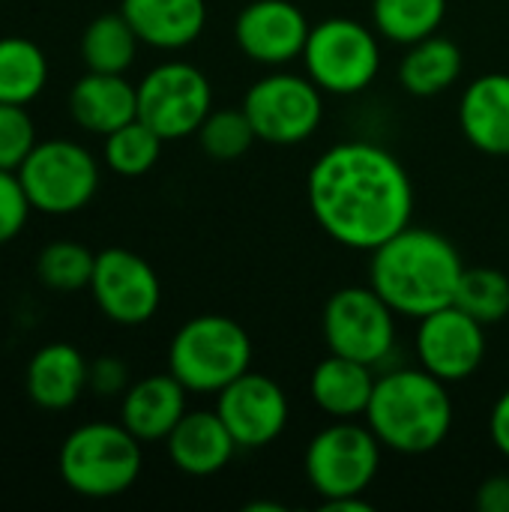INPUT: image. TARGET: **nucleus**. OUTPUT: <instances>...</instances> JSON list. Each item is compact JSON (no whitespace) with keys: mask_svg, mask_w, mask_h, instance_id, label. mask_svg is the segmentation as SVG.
<instances>
[{"mask_svg":"<svg viewBox=\"0 0 509 512\" xmlns=\"http://www.w3.org/2000/svg\"><path fill=\"white\" fill-rule=\"evenodd\" d=\"M171 465L186 477L219 474L240 450L216 411H186L165 438Z\"/></svg>","mask_w":509,"mask_h":512,"instance_id":"obj_16","label":"nucleus"},{"mask_svg":"<svg viewBox=\"0 0 509 512\" xmlns=\"http://www.w3.org/2000/svg\"><path fill=\"white\" fill-rule=\"evenodd\" d=\"M165 138L156 135L144 120H129L126 126L105 135V165L120 177L147 174L162 156Z\"/></svg>","mask_w":509,"mask_h":512,"instance_id":"obj_28","label":"nucleus"},{"mask_svg":"<svg viewBox=\"0 0 509 512\" xmlns=\"http://www.w3.org/2000/svg\"><path fill=\"white\" fill-rule=\"evenodd\" d=\"M306 75L333 96H357L381 72L378 30L357 18H324L312 24L303 48Z\"/></svg>","mask_w":509,"mask_h":512,"instance_id":"obj_6","label":"nucleus"},{"mask_svg":"<svg viewBox=\"0 0 509 512\" xmlns=\"http://www.w3.org/2000/svg\"><path fill=\"white\" fill-rule=\"evenodd\" d=\"M210 111V78L186 60L159 63L138 81V120H144L165 141L195 135Z\"/></svg>","mask_w":509,"mask_h":512,"instance_id":"obj_11","label":"nucleus"},{"mask_svg":"<svg viewBox=\"0 0 509 512\" xmlns=\"http://www.w3.org/2000/svg\"><path fill=\"white\" fill-rule=\"evenodd\" d=\"M474 504L480 512H509V474H495L483 480Z\"/></svg>","mask_w":509,"mask_h":512,"instance_id":"obj_34","label":"nucleus"},{"mask_svg":"<svg viewBox=\"0 0 509 512\" xmlns=\"http://www.w3.org/2000/svg\"><path fill=\"white\" fill-rule=\"evenodd\" d=\"M48 81V60L33 39L3 36L0 39V102L27 105Z\"/></svg>","mask_w":509,"mask_h":512,"instance_id":"obj_25","label":"nucleus"},{"mask_svg":"<svg viewBox=\"0 0 509 512\" xmlns=\"http://www.w3.org/2000/svg\"><path fill=\"white\" fill-rule=\"evenodd\" d=\"M366 426L384 450L402 456H423L438 450L453 429V399L447 384L417 369H390L375 381Z\"/></svg>","mask_w":509,"mask_h":512,"instance_id":"obj_3","label":"nucleus"},{"mask_svg":"<svg viewBox=\"0 0 509 512\" xmlns=\"http://www.w3.org/2000/svg\"><path fill=\"white\" fill-rule=\"evenodd\" d=\"M252 339L228 315L189 318L168 345V372L189 393H219L252 369Z\"/></svg>","mask_w":509,"mask_h":512,"instance_id":"obj_5","label":"nucleus"},{"mask_svg":"<svg viewBox=\"0 0 509 512\" xmlns=\"http://www.w3.org/2000/svg\"><path fill=\"white\" fill-rule=\"evenodd\" d=\"M189 390L171 375H147L123 393L120 402V423L141 441L156 444L171 435V429L183 420Z\"/></svg>","mask_w":509,"mask_h":512,"instance_id":"obj_17","label":"nucleus"},{"mask_svg":"<svg viewBox=\"0 0 509 512\" xmlns=\"http://www.w3.org/2000/svg\"><path fill=\"white\" fill-rule=\"evenodd\" d=\"M90 291L99 312L120 327L147 324L162 303V285L156 270L141 255L120 246L102 249L96 255Z\"/></svg>","mask_w":509,"mask_h":512,"instance_id":"obj_12","label":"nucleus"},{"mask_svg":"<svg viewBox=\"0 0 509 512\" xmlns=\"http://www.w3.org/2000/svg\"><path fill=\"white\" fill-rule=\"evenodd\" d=\"M96 255L75 240H54L36 258V279L51 291L90 288Z\"/></svg>","mask_w":509,"mask_h":512,"instance_id":"obj_29","label":"nucleus"},{"mask_svg":"<svg viewBox=\"0 0 509 512\" xmlns=\"http://www.w3.org/2000/svg\"><path fill=\"white\" fill-rule=\"evenodd\" d=\"M87 390L96 396H120L129 390V366L117 357H99L90 363Z\"/></svg>","mask_w":509,"mask_h":512,"instance_id":"obj_33","label":"nucleus"},{"mask_svg":"<svg viewBox=\"0 0 509 512\" xmlns=\"http://www.w3.org/2000/svg\"><path fill=\"white\" fill-rule=\"evenodd\" d=\"M381 453L384 444L369 426L336 420L312 435L303 456V471L315 495L324 501L363 495L381 471Z\"/></svg>","mask_w":509,"mask_h":512,"instance_id":"obj_7","label":"nucleus"},{"mask_svg":"<svg viewBox=\"0 0 509 512\" xmlns=\"http://www.w3.org/2000/svg\"><path fill=\"white\" fill-rule=\"evenodd\" d=\"M309 18L291 0H252L234 21L237 48L261 66H285L303 57Z\"/></svg>","mask_w":509,"mask_h":512,"instance_id":"obj_15","label":"nucleus"},{"mask_svg":"<svg viewBox=\"0 0 509 512\" xmlns=\"http://www.w3.org/2000/svg\"><path fill=\"white\" fill-rule=\"evenodd\" d=\"M372 366L330 354L324 357L309 378V396L318 411L333 420H357L366 417L372 390H375Z\"/></svg>","mask_w":509,"mask_h":512,"instance_id":"obj_22","label":"nucleus"},{"mask_svg":"<svg viewBox=\"0 0 509 512\" xmlns=\"http://www.w3.org/2000/svg\"><path fill=\"white\" fill-rule=\"evenodd\" d=\"M462 75V48L441 33H432L408 45L399 63V84L411 96H438L450 90Z\"/></svg>","mask_w":509,"mask_h":512,"instance_id":"obj_23","label":"nucleus"},{"mask_svg":"<svg viewBox=\"0 0 509 512\" xmlns=\"http://www.w3.org/2000/svg\"><path fill=\"white\" fill-rule=\"evenodd\" d=\"M33 210L66 216L87 207L99 189L96 159L75 141H39L15 171Z\"/></svg>","mask_w":509,"mask_h":512,"instance_id":"obj_9","label":"nucleus"},{"mask_svg":"<svg viewBox=\"0 0 509 512\" xmlns=\"http://www.w3.org/2000/svg\"><path fill=\"white\" fill-rule=\"evenodd\" d=\"M258 135L267 144H300L315 135L324 120V90L297 72H270L258 78L240 105Z\"/></svg>","mask_w":509,"mask_h":512,"instance_id":"obj_10","label":"nucleus"},{"mask_svg":"<svg viewBox=\"0 0 509 512\" xmlns=\"http://www.w3.org/2000/svg\"><path fill=\"white\" fill-rule=\"evenodd\" d=\"M324 510L327 512H369L372 510V504H369L363 495H345V498L324 501Z\"/></svg>","mask_w":509,"mask_h":512,"instance_id":"obj_36","label":"nucleus"},{"mask_svg":"<svg viewBox=\"0 0 509 512\" xmlns=\"http://www.w3.org/2000/svg\"><path fill=\"white\" fill-rule=\"evenodd\" d=\"M330 354L381 366L396 351V312L372 285H348L330 294L321 315Z\"/></svg>","mask_w":509,"mask_h":512,"instance_id":"obj_8","label":"nucleus"},{"mask_svg":"<svg viewBox=\"0 0 509 512\" xmlns=\"http://www.w3.org/2000/svg\"><path fill=\"white\" fill-rule=\"evenodd\" d=\"M465 261L459 249L432 228L405 225L372 249L369 285L396 315L426 318L456 300Z\"/></svg>","mask_w":509,"mask_h":512,"instance_id":"obj_2","label":"nucleus"},{"mask_svg":"<svg viewBox=\"0 0 509 512\" xmlns=\"http://www.w3.org/2000/svg\"><path fill=\"white\" fill-rule=\"evenodd\" d=\"M246 512H282L279 504H270V501H258V504H246Z\"/></svg>","mask_w":509,"mask_h":512,"instance_id":"obj_37","label":"nucleus"},{"mask_svg":"<svg viewBox=\"0 0 509 512\" xmlns=\"http://www.w3.org/2000/svg\"><path fill=\"white\" fill-rule=\"evenodd\" d=\"M87 378L90 363L84 360V354L75 345L51 342L30 357L24 387L33 405L45 411H66L84 396Z\"/></svg>","mask_w":509,"mask_h":512,"instance_id":"obj_20","label":"nucleus"},{"mask_svg":"<svg viewBox=\"0 0 509 512\" xmlns=\"http://www.w3.org/2000/svg\"><path fill=\"white\" fill-rule=\"evenodd\" d=\"M216 414L240 450H261L288 429L291 402L273 378L249 369L216 393Z\"/></svg>","mask_w":509,"mask_h":512,"instance_id":"obj_14","label":"nucleus"},{"mask_svg":"<svg viewBox=\"0 0 509 512\" xmlns=\"http://www.w3.org/2000/svg\"><path fill=\"white\" fill-rule=\"evenodd\" d=\"M453 303L483 327L501 324L509 315V276L498 267H465Z\"/></svg>","mask_w":509,"mask_h":512,"instance_id":"obj_27","label":"nucleus"},{"mask_svg":"<svg viewBox=\"0 0 509 512\" xmlns=\"http://www.w3.org/2000/svg\"><path fill=\"white\" fill-rule=\"evenodd\" d=\"M30 210L33 207L27 201V192H24L18 174L0 168V246L21 234Z\"/></svg>","mask_w":509,"mask_h":512,"instance_id":"obj_32","label":"nucleus"},{"mask_svg":"<svg viewBox=\"0 0 509 512\" xmlns=\"http://www.w3.org/2000/svg\"><path fill=\"white\" fill-rule=\"evenodd\" d=\"M60 477L81 498H117L141 477V441L123 423H84L60 447Z\"/></svg>","mask_w":509,"mask_h":512,"instance_id":"obj_4","label":"nucleus"},{"mask_svg":"<svg viewBox=\"0 0 509 512\" xmlns=\"http://www.w3.org/2000/svg\"><path fill=\"white\" fill-rule=\"evenodd\" d=\"M138 33L123 12H105L93 18L81 33V60L90 72L123 75L138 54Z\"/></svg>","mask_w":509,"mask_h":512,"instance_id":"obj_24","label":"nucleus"},{"mask_svg":"<svg viewBox=\"0 0 509 512\" xmlns=\"http://www.w3.org/2000/svg\"><path fill=\"white\" fill-rule=\"evenodd\" d=\"M414 351L417 366H423L444 384L468 381L480 372L486 360V327L462 312L456 303H450L417 321Z\"/></svg>","mask_w":509,"mask_h":512,"instance_id":"obj_13","label":"nucleus"},{"mask_svg":"<svg viewBox=\"0 0 509 512\" xmlns=\"http://www.w3.org/2000/svg\"><path fill=\"white\" fill-rule=\"evenodd\" d=\"M447 18V0H372V24L378 36L414 45L432 33Z\"/></svg>","mask_w":509,"mask_h":512,"instance_id":"obj_26","label":"nucleus"},{"mask_svg":"<svg viewBox=\"0 0 509 512\" xmlns=\"http://www.w3.org/2000/svg\"><path fill=\"white\" fill-rule=\"evenodd\" d=\"M489 435H492V444L501 456L509 459V387L498 396L495 408H492V417H489Z\"/></svg>","mask_w":509,"mask_h":512,"instance_id":"obj_35","label":"nucleus"},{"mask_svg":"<svg viewBox=\"0 0 509 512\" xmlns=\"http://www.w3.org/2000/svg\"><path fill=\"white\" fill-rule=\"evenodd\" d=\"M459 126L468 144L486 156H509V75L486 72L459 99Z\"/></svg>","mask_w":509,"mask_h":512,"instance_id":"obj_18","label":"nucleus"},{"mask_svg":"<svg viewBox=\"0 0 509 512\" xmlns=\"http://www.w3.org/2000/svg\"><path fill=\"white\" fill-rule=\"evenodd\" d=\"M195 135L201 150L216 162H234L258 141L243 108H213Z\"/></svg>","mask_w":509,"mask_h":512,"instance_id":"obj_30","label":"nucleus"},{"mask_svg":"<svg viewBox=\"0 0 509 512\" xmlns=\"http://www.w3.org/2000/svg\"><path fill=\"white\" fill-rule=\"evenodd\" d=\"M306 198L321 231L360 252H372L414 216V183L405 165L372 141L327 147L309 168Z\"/></svg>","mask_w":509,"mask_h":512,"instance_id":"obj_1","label":"nucleus"},{"mask_svg":"<svg viewBox=\"0 0 509 512\" xmlns=\"http://www.w3.org/2000/svg\"><path fill=\"white\" fill-rule=\"evenodd\" d=\"M120 12L138 39L159 51L192 45L207 24L204 0H120Z\"/></svg>","mask_w":509,"mask_h":512,"instance_id":"obj_21","label":"nucleus"},{"mask_svg":"<svg viewBox=\"0 0 509 512\" xmlns=\"http://www.w3.org/2000/svg\"><path fill=\"white\" fill-rule=\"evenodd\" d=\"M36 144V129L24 105L0 102V168L18 171Z\"/></svg>","mask_w":509,"mask_h":512,"instance_id":"obj_31","label":"nucleus"},{"mask_svg":"<svg viewBox=\"0 0 509 512\" xmlns=\"http://www.w3.org/2000/svg\"><path fill=\"white\" fill-rule=\"evenodd\" d=\"M69 114L81 129L105 138L138 117V84H129L123 75L87 69L69 90Z\"/></svg>","mask_w":509,"mask_h":512,"instance_id":"obj_19","label":"nucleus"}]
</instances>
